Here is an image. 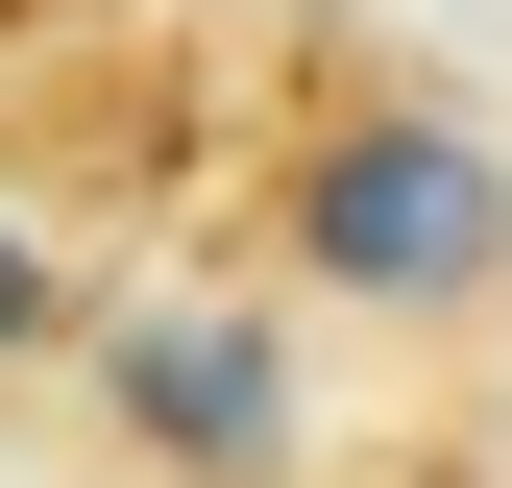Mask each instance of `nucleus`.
<instances>
[{
    "label": "nucleus",
    "instance_id": "7ed1b4c3",
    "mask_svg": "<svg viewBox=\"0 0 512 488\" xmlns=\"http://www.w3.org/2000/svg\"><path fill=\"white\" fill-rule=\"evenodd\" d=\"M49 342H74V269H49V244L0 220V366H49Z\"/></svg>",
    "mask_w": 512,
    "mask_h": 488
},
{
    "label": "nucleus",
    "instance_id": "f257e3e1",
    "mask_svg": "<svg viewBox=\"0 0 512 488\" xmlns=\"http://www.w3.org/2000/svg\"><path fill=\"white\" fill-rule=\"evenodd\" d=\"M293 269L366 293V318H464V293H512V147L439 98H366L293 147Z\"/></svg>",
    "mask_w": 512,
    "mask_h": 488
},
{
    "label": "nucleus",
    "instance_id": "f03ea898",
    "mask_svg": "<svg viewBox=\"0 0 512 488\" xmlns=\"http://www.w3.org/2000/svg\"><path fill=\"white\" fill-rule=\"evenodd\" d=\"M98 391H122V440L147 464H196V488H293V342L269 318H98Z\"/></svg>",
    "mask_w": 512,
    "mask_h": 488
}]
</instances>
